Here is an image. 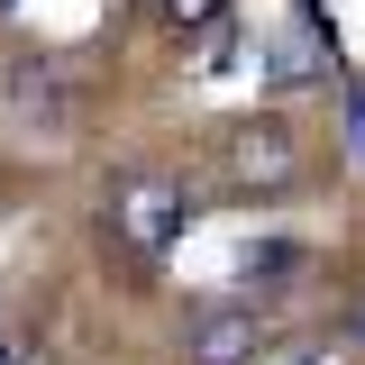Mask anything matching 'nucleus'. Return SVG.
Masks as SVG:
<instances>
[{
    "mask_svg": "<svg viewBox=\"0 0 365 365\" xmlns=\"http://www.w3.org/2000/svg\"><path fill=\"white\" fill-rule=\"evenodd\" d=\"M192 220H201V201H192L182 174H128L119 192H110V237H119L128 256H165V247H182Z\"/></svg>",
    "mask_w": 365,
    "mask_h": 365,
    "instance_id": "f257e3e1",
    "label": "nucleus"
},
{
    "mask_svg": "<svg viewBox=\"0 0 365 365\" xmlns=\"http://www.w3.org/2000/svg\"><path fill=\"white\" fill-rule=\"evenodd\" d=\"M265 347V311L247 292H210L182 311V365H247Z\"/></svg>",
    "mask_w": 365,
    "mask_h": 365,
    "instance_id": "f03ea898",
    "label": "nucleus"
},
{
    "mask_svg": "<svg viewBox=\"0 0 365 365\" xmlns=\"http://www.w3.org/2000/svg\"><path fill=\"white\" fill-rule=\"evenodd\" d=\"M228 174L247 182V192H283V182H302V137H292V119H274V110L237 119V128H228Z\"/></svg>",
    "mask_w": 365,
    "mask_h": 365,
    "instance_id": "7ed1b4c3",
    "label": "nucleus"
},
{
    "mask_svg": "<svg viewBox=\"0 0 365 365\" xmlns=\"http://www.w3.org/2000/svg\"><path fill=\"white\" fill-rule=\"evenodd\" d=\"M64 91H73V73H64L55 55H37V64H9V110H19L28 128H64Z\"/></svg>",
    "mask_w": 365,
    "mask_h": 365,
    "instance_id": "20e7f679",
    "label": "nucleus"
},
{
    "mask_svg": "<svg viewBox=\"0 0 365 365\" xmlns=\"http://www.w3.org/2000/svg\"><path fill=\"white\" fill-rule=\"evenodd\" d=\"M283 274H302V237H256L237 256V283H283Z\"/></svg>",
    "mask_w": 365,
    "mask_h": 365,
    "instance_id": "39448f33",
    "label": "nucleus"
},
{
    "mask_svg": "<svg viewBox=\"0 0 365 365\" xmlns=\"http://www.w3.org/2000/svg\"><path fill=\"white\" fill-rule=\"evenodd\" d=\"M146 9H155V19H165L174 37H192V28H210V19H220L228 0H146Z\"/></svg>",
    "mask_w": 365,
    "mask_h": 365,
    "instance_id": "423d86ee",
    "label": "nucleus"
},
{
    "mask_svg": "<svg viewBox=\"0 0 365 365\" xmlns=\"http://www.w3.org/2000/svg\"><path fill=\"white\" fill-rule=\"evenodd\" d=\"M347 155L365 165V83H347Z\"/></svg>",
    "mask_w": 365,
    "mask_h": 365,
    "instance_id": "0eeeda50",
    "label": "nucleus"
},
{
    "mask_svg": "<svg viewBox=\"0 0 365 365\" xmlns=\"http://www.w3.org/2000/svg\"><path fill=\"white\" fill-rule=\"evenodd\" d=\"M347 347H365V302H356V311H347Z\"/></svg>",
    "mask_w": 365,
    "mask_h": 365,
    "instance_id": "6e6552de",
    "label": "nucleus"
},
{
    "mask_svg": "<svg viewBox=\"0 0 365 365\" xmlns=\"http://www.w3.org/2000/svg\"><path fill=\"white\" fill-rule=\"evenodd\" d=\"M0 9H9V0H0Z\"/></svg>",
    "mask_w": 365,
    "mask_h": 365,
    "instance_id": "1a4fd4ad",
    "label": "nucleus"
}]
</instances>
